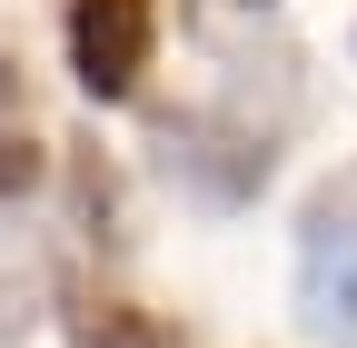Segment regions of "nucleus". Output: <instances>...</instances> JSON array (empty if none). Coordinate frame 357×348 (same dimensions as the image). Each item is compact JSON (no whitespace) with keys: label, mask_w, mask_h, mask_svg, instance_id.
I'll return each instance as SVG.
<instances>
[{"label":"nucleus","mask_w":357,"mask_h":348,"mask_svg":"<svg viewBox=\"0 0 357 348\" xmlns=\"http://www.w3.org/2000/svg\"><path fill=\"white\" fill-rule=\"evenodd\" d=\"M159 159L169 180L208 199V209H248L268 189V169H278V129H258L238 110H169L159 119Z\"/></svg>","instance_id":"obj_1"},{"label":"nucleus","mask_w":357,"mask_h":348,"mask_svg":"<svg viewBox=\"0 0 357 348\" xmlns=\"http://www.w3.org/2000/svg\"><path fill=\"white\" fill-rule=\"evenodd\" d=\"M298 319L307 338L357 348V199L347 189H318L298 219Z\"/></svg>","instance_id":"obj_2"},{"label":"nucleus","mask_w":357,"mask_h":348,"mask_svg":"<svg viewBox=\"0 0 357 348\" xmlns=\"http://www.w3.org/2000/svg\"><path fill=\"white\" fill-rule=\"evenodd\" d=\"M60 40H70V80L89 100H129L159 50V0H70Z\"/></svg>","instance_id":"obj_3"},{"label":"nucleus","mask_w":357,"mask_h":348,"mask_svg":"<svg viewBox=\"0 0 357 348\" xmlns=\"http://www.w3.org/2000/svg\"><path fill=\"white\" fill-rule=\"evenodd\" d=\"M70 348H178V328L139 298H70Z\"/></svg>","instance_id":"obj_4"},{"label":"nucleus","mask_w":357,"mask_h":348,"mask_svg":"<svg viewBox=\"0 0 357 348\" xmlns=\"http://www.w3.org/2000/svg\"><path fill=\"white\" fill-rule=\"evenodd\" d=\"M40 289H50V279H40V269H20V259L0 269V348H10V338L40 319Z\"/></svg>","instance_id":"obj_5"},{"label":"nucleus","mask_w":357,"mask_h":348,"mask_svg":"<svg viewBox=\"0 0 357 348\" xmlns=\"http://www.w3.org/2000/svg\"><path fill=\"white\" fill-rule=\"evenodd\" d=\"M20 189H40V150L20 129H0V199H20Z\"/></svg>","instance_id":"obj_6"},{"label":"nucleus","mask_w":357,"mask_h":348,"mask_svg":"<svg viewBox=\"0 0 357 348\" xmlns=\"http://www.w3.org/2000/svg\"><path fill=\"white\" fill-rule=\"evenodd\" d=\"M10 100H20V80H10V60H0V110H10Z\"/></svg>","instance_id":"obj_7"},{"label":"nucleus","mask_w":357,"mask_h":348,"mask_svg":"<svg viewBox=\"0 0 357 348\" xmlns=\"http://www.w3.org/2000/svg\"><path fill=\"white\" fill-rule=\"evenodd\" d=\"M218 10H268V0H218Z\"/></svg>","instance_id":"obj_8"}]
</instances>
